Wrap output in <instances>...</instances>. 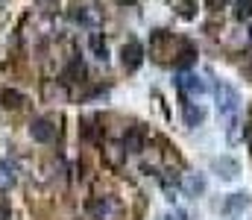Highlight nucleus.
I'll return each instance as SVG.
<instances>
[{
    "mask_svg": "<svg viewBox=\"0 0 252 220\" xmlns=\"http://www.w3.org/2000/svg\"><path fill=\"white\" fill-rule=\"evenodd\" d=\"M88 215L94 220H118L121 218V203L115 197H97L88 203Z\"/></svg>",
    "mask_w": 252,
    "mask_h": 220,
    "instance_id": "1",
    "label": "nucleus"
},
{
    "mask_svg": "<svg viewBox=\"0 0 252 220\" xmlns=\"http://www.w3.org/2000/svg\"><path fill=\"white\" fill-rule=\"evenodd\" d=\"M238 106H241L238 91H235L232 85L220 82V85H217V109H220V115L229 121V118H235V115H238Z\"/></svg>",
    "mask_w": 252,
    "mask_h": 220,
    "instance_id": "2",
    "label": "nucleus"
},
{
    "mask_svg": "<svg viewBox=\"0 0 252 220\" xmlns=\"http://www.w3.org/2000/svg\"><path fill=\"white\" fill-rule=\"evenodd\" d=\"M176 88H179L185 97H199V94H205V79H202V76H196L193 71H179Z\"/></svg>",
    "mask_w": 252,
    "mask_h": 220,
    "instance_id": "3",
    "label": "nucleus"
},
{
    "mask_svg": "<svg viewBox=\"0 0 252 220\" xmlns=\"http://www.w3.org/2000/svg\"><path fill=\"white\" fill-rule=\"evenodd\" d=\"M126 156H129V150H126L124 141H106V144H103V161H106L112 170H121V167H124Z\"/></svg>",
    "mask_w": 252,
    "mask_h": 220,
    "instance_id": "4",
    "label": "nucleus"
},
{
    "mask_svg": "<svg viewBox=\"0 0 252 220\" xmlns=\"http://www.w3.org/2000/svg\"><path fill=\"white\" fill-rule=\"evenodd\" d=\"M30 135H32V141H38V144L53 141V138H56V124H53V118H35V121L30 124Z\"/></svg>",
    "mask_w": 252,
    "mask_h": 220,
    "instance_id": "5",
    "label": "nucleus"
},
{
    "mask_svg": "<svg viewBox=\"0 0 252 220\" xmlns=\"http://www.w3.org/2000/svg\"><path fill=\"white\" fill-rule=\"evenodd\" d=\"M252 197L247 191H235V194H229L226 200H223V215H229V218H235V215H244L247 209H250Z\"/></svg>",
    "mask_w": 252,
    "mask_h": 220,
    "instance_id": "6",
    "label": "nucleus"
},
{
    "mask_svg": "<svg viewBox=\"0 0 252 220\" xmlns=\"http://www.w3.org/2000/svg\"><path fill=\"white\" fill-rule=\"evenodd\" d=\"M121 62H124L126 71H138L141 62H144V47L141 41H126L124 50H121Z\"/></svg>",
    "mask_w": 252,
    "mask_h": 220,
    "instance_id": "7",
    "label": "nucleus"
},
{
    "mask_svg": "<svg viewBox=\"0 0 252 220\" xmlns=\"http://www.w3.org/2000/svg\"><path fill=\"white\" fill-rule=\"evenodd\" d=\"M211 170H214L220 179H235V176L241 173V164H238L235 158H229V156H217V158H211Z\"/></svg>",
    "mask_w": 252,
    "mask_h": 220,
    "instance_id": "8",
    "label": "nucleus"
},
{
    "mask_svg": "<svg viewBox=\"0 0 252 220\" xmlns=\"http://www.w3.org/2000/svg\"><path fill=\"white\" fill-rule=\"evenodd\" d=\"M182 191H185V197H199L202 191H205V176L202 173H185L182 176Z\"/></svg>",
    "mask_w": 252,
    "mask_h": 220,
    "instance_id": "9",
    "label": "nucleus"
},
{
    "mask_svg": "<svg viewBox=\"0 0 252 220\" xmlns=\"http://www.w3.org/2000/svg\"><path fill=\"white\" fill-rule=\"evenodd\" d=\"M44 100H47V103H64V100H67L64 82H59V79H47V82H44Z\"/></svg>",
    "mask_w": 252,
    "mask_h": 220,
    "instance_id": "10",
    "label": "nucleus"
},
{
    "mask_svg": "<svg viewBox=\"0 0 252 220\" xmlns=\"http://www.w3.org/2000/svg\"><path fill=\"white\" fill-rule=\"evenodd\" d=\"M144 141H147V132H144V126H132L129 132H126L124 144L129 153H141L144 150Z\"/></svg>",
    "mask_w": 252,
    "mask_h": 220,
    "instance_id": "11",
    "label": "nucleus"
},
{
    "mask_svg": "<svg viewBox=\"0 0 252 220\" xmlns=\"http://www.w3.org/2000/svg\"><path fill=\"white\" fill-rule=\"evenodd\" d=\"M82 76H85V65H82V59H79V56H73V59L67 62V68H64L62 79H64V82H79Z\"/></svg>",
    "mask_w": 252,
    "mask_h": 220,
    "instance_id": "12",
    "label": "nucleus"
},
{
    "mask_svg": "<svg viewBox=\"0 0 252 220\" xmlns=\"http://www.w3.org/2000/svg\"><path fill=\"white\" fill-rule=\"evenodd\" d=\"M76 21H79V24H88V27H97V24L103 21V15H100L97 6H82V9L76 12Z\"/></svg>",
    "mask_w": 252,
    "mask_h": 220,
    "instance_id": "13",
    "label": "nucleus"
},
{
    "mask_svg": "<svg viewBox=\"0 0 252 220\" xmlns=\"http://www.w3.org/2000/svg\"><path fill=\"white\" fill-rule=\"evenodd\" d=\"M88 44H91V50H94V56H97L100 62H106V59H109V50H106V41H103V32H97V30H91V35H88Z\"/></svg>",
    "mask_w": 252,
    "mask_h": 220,
    "instance_id": "14",
    "label": "nucleus"
},
{
    "mask_svg": "<svg viewBox=\"0 0 252 220\" xmlns=\"http://www.w3.org/2000/svg\"><path fill=\"white\" fill-rule=\"evenodd\" d=\"M0 100H3V109H12V112H18L27 100H24V94L21 91H15V88H6L3 94H0Z\"/></svg>",
    "mask_w": 252,
    "mask_h": 220,
    "instance_id": "15",
    "label": "nucleus"
},
{
    "mask_svg": "<svg viewBox=\"0 0 252 220\" xmlns=\"http://www.w3.org/2000/svg\"><path fill=\"white\" fill-rule=\"evenodd\" d=\"M202 121H205V109L193 106V103H185V124L188 126H199Z\"/></svg>",
    "mask_w": 252,
    "mask_h": 220,
    "instance_id": "16",
    "label": "nucleus"
},
{
    "mask_svg": "<svg viewBox=\"0 0 252 220\" xmlns=\"http://www.w3.org/2000/svg\"><path fill=\"white\" fill-rule=\"evenodd\" d=\"M15 185V167L9 161H0V191Z\"/></svg>",
    "mask_w": 252,
    "mask_h": 220,
    "instance_id": "17",
    "label": "nucleus"
},
{
    "mask_svg": "<svg viewBox=\"0 0 252 220\" xmlns=\"http://www.w3.org/2000/svg\"><path fill=\"white\" fill-rule=\"evenodd\" d=\"M193 56H196V53H193V47L185 41V44H182V53H179V62H176V68H179V71H188V65L193 62Z\"/></svg>",
    "mask_w": 252,
    "mask_h": 220,
    "instance_id": "18",
    "label": "nucleus"
},
{
    "mask_svg": "<svg viewBox=\"0 0 252 220\" xmlns=\"http://www.w3.org/2000/svg\"><path fill=\"white\" fill-rule=\"evenodd\" d=\"M235 18L238 21H250L252 18V0H238L235 3Z\"/></svg>",
    "mask_w": 252,
    "mask_h": 220,
    "instance_id": "19",
    "label": "nucleus"
},
{
    "mask_svg": "<svg viewBox=\"0 0 252 220\" xmlns=\"http://www.w3.org/2000/svg\"><path fill=\"white\" fill-rule=\"evenodd\" d=\"M94 124H97L94 118H85V121H82V135H85L88 141H94V138H97V129H94Z\"/></svg>",
    "mask_w": 252,
    "mask_h": 220,
    "instance_id": "20",
    "label": "nucleus"
},
{
    "mask_svg": "<svg viewBox=\"0 0 252 220\" xmlns=\"http://www.w3.org/2000/svg\"><path fill=\"white\" fill-rule=\"evenodd\" d=\"M161 220H190V215H188V212H179V209H176V212H170V215H164Z\"/></svg>",
    "mask_w": 252,
    "mask_h": 220,
    "instance_id": "21",
    "label": "nucleus"
},
{
    "mask_svg": "<svg viewBox=\"0 0 252 220\" xmlns=\"http://www.w3.org/2000/svg\"><path fill=\"white\" fill-rule=\"evenodd\" d=\"M226 3H229V0H208V9H211V12H220Z\"/></svg>",
    "mask_w": 252,
    "mask_h": 220,
    "instance_id": "22",
    "label": "nucleus"
},
{
    "mask_svg": "<svg viewBox=\"0 0 252 220\" xmlns=\"http://www.w3.org/2000/svg\"><path fill=\"white\" fill-rule=\"evenodd\" d=\"M244 73L252 76V53H247V59H244Z\"/></svg>",
    "mask_w": 252,
    "mask_h": 220,
    "instance_id": "23",
    "label": "nucleus"
},
{
    "mask_svg": "<svg viewBox=\"0 0 252 220\" xmlns=\"http://www.w3.org/2000/svg\"><path fill=\"white\" fill-rule=\"evenodd\" d=\"M244 141L250 144V150H252V121L247 124V129H244Z\"/></svg>",
    "mask_w": 252,
    "mask_h": 220,
    "instance_id": "24",
    "label": "nucleus"
},
{
    "mask_svg": "<svg viewBox=\"0 0 252 220\" xmlns=\"http://www.w3.org/2000/svg\"><path fill=\"white\" fill-rule=\"evenodd\" d=\"M190 6H193L190 0H182V15H185V18H190V15H193V9H190Z\"/></svg>",
    "mask_w": 252,
    "mask_h": 220,
    "instance_id": "25",
    "label": "nucleus"
},
{
    "mask_svg": "<svg viewBox=\"0 0 252 220\" xmlns=\"http://www.w3.org/2000/svg\"><path fill=\"white\" fill-rule=\"evenodd\" d=\"M0 220H9V209L6 206H0Z\"/></svg>",
    "mask_w": 252,
    "mask_h": 220,
    "instance_id": "26",
    "label": "nucleus"
},
{
    "mask_svg": "<svg viewBox=\"0 0 252 220\" xmlns=\"http://www.w3.org/2000/svg\"><path fill=\"white\" fill-rule=\"evenodd\" d=\"M115 3H121V6H132V3H138V0H115Z\"/></svg>",
    "mask_w": 252,
    "mask_h": 220,
    "instance_id": "27",
    "label": "nucleus"
},
{
    "mask_svg": "<svg viewBox=\"0 0 252 220\" xmlns=\"http://www.w3.org/2000/svg\"><path fill=\"white\" fill-rule=\"evenodd\" d=\"M250 38H252V27H250Z\"/></svg>",
    "mask_w": 252,
    "mask_h": 220,
    "instance_id": "28",
    "label": "nucleus"
}]
</instances>
